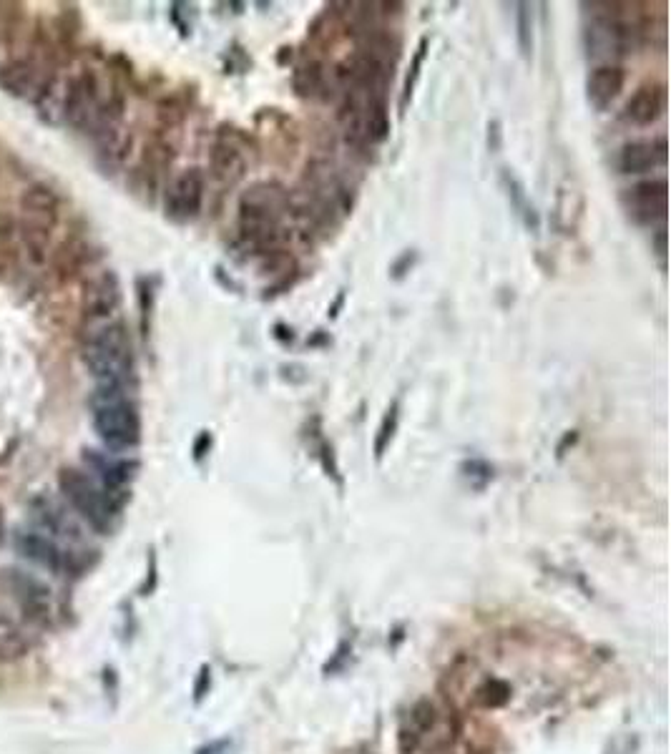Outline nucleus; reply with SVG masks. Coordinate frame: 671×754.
I'll list each match as a JSON object with an SVG mask.
<instances>
[{"mask_svg": "<svg viewBox=\"0 0 671 754\" xmlns=\"http://www.w3.org/2000/svg\"><path fill=\"white\" fill-rule=\"evenodd\" d=\"M508 697H511V689H508L506 682H498V679H491V682H486L475 692V699L483 707H501V704L508 702Z\"/></svg>", "mask_w": 671, "mask_h": 754, "instance_id": "bb28decb", "label": "nucleus"}, {"mask_svg": "<svg viewBox=\"0 0 671 754\" xmlns=\"http://www.w3.org/2000/svg\"><path fill=\"white\" fill-rule=\"evenodd\" d=\"M58 488L68 506L96 531H109L114 518L119 516L121 501L116 493L106 491L78 468H63L58 473Z\"/></svg>", "mask_w": 671, "mask_h": 754, "instance_id": "7ed1b4c3", "label": "nucleus"}, {"mask_svg": "<svg viewBox=\"0 0 671 754\" xmlns=\"http://www.w3.org/2000/svg\"><path fill=\"white\" fill-rule=\"evenodd\" d=\"M18 232V222L11 212L0 209V239H11Z\"/></svg>", "mask_w": 671, "mask_h": 754, "instance_id": "7c9ffc66", "label": "nucleus"}, {"mask_svg": "<svg viewBox=\"0 0 671 754\" xmlns=\"http://www.w3.org/2000/svg\"><path fill=\"white\" fill-rule=\"evenodd\" d=\"M292 83H295V91L300 93L302 99H317L322 88H325V71H322L320 63L310 61L297 68Z\"/></svg>", "mask_w": 671, "mask_h": 754, "instance_id": "5701e85b", "label": "nucleus"}, {"mask_svg": "<svg viewBox=\"0 0 671 754\" xmlns=\"http://www.w3.org/2000/svg\"><path fill=\"white\" fill-rule=\"evenodd\" d=\"M88 463L99 473L101 486L111 493H124V488L134 481L139 463L136 460H121V458H106V455L88 453Z\"/></svg>", "mask_w": 671, "mask_h": 754, "instance_id": "dca6fc26", "label": "nucleus"}, {"mask_svg": "<svg viewBox=\"0 0 671 754\" xmlns=\"http://www.w3.org/2000/svg\"><path fill=\"white\" fill-rule=\"evenodd\" d=\"M209 674H212V672H209V667H202V672H199V682H197V687H194V699H197V702H202L204 694H207L209 682H212V677H209Z\"/></svg>", "mask_w": 671, "mask_h": 754, "instance_id": "2f4dec72", "label": "nucleus"}, {"mask_svg": "<svg viewBox=\"0 0 671 754\" xmlns=\"http://www.w3.org/2000/svg\"><path fill=\"white\" fill-rule=\"evenodd\" d=\"M99 116V86L91 73L68 81L66 116L63 119L73 126H88Z\"/></svg>", "mask_w": 671, "mask_h": 754, "instance_id": "6e6552de", "label": "nucleus"}, {"mask_svg": "<svg viewBox=\"0 0 671 754\" xmlns=\"http://www.w3.org/2000/svg\"><path fill=\"white\" fill-rule=\"evenodd\" d=\"M626 204L636 222L654 224L664 219L666 212V179L639 181L626 194Z\"/></svg>", "mask_w": 671, "mask_h": 754, "instance_id": "1a4fd4ad", "label": "nucleus"}, {"mask_svg": "<svg viewBox=\"0 0 671 754\" xmlns=\"http://www.w3.org/2000/svg\"><path fill=\"white\" fill-rule=\"evenodd\" d=\"M666 164V139H641L629 141L619 151V171L621 174H649V171L661 169Z\"/></svg>", "mask_w": 671, "mask_h": 754, "instance_id": "9d476101", "label": "nucleus"}, {"mask_svg": "<svg viewBox=\"0 0 671 754\" xmlns=\"http://www.w3.org/2000/svg\"><path fill=\"white\" fill-rule=\"evenodd\" d=\"M66 93H68V83L61 81H48L43 86V91L38 93V114L48 121V124H58L66 116Z\"/></svg>", "mask_w": 671, "mask_h": 754, "instance_id": "4be33fe9", "label": "nucleus"}, {"mask_svg": "<svg viewBox=\"0 0 671 754\" xmlns=\"http://www.w3.org/2000/svg\"><path fill=\"white\" fill-rule=\"evenodd\" d=\"M121 305V285L111 272L93 277L83 292V310L88 320H109Z\"/></svg>", "mask_w": 671, "mask_h": 754, "instance_id": "ddd939ff", "label": "nucleus"}, {"mask_svg": "<svg viewBox=\"0 0 671 754\" xmlns=\"http://www.w3.org/2000/svg\"><path fill=\"white\" fill-rule=\"evenodd\" d=\"M28 636L13 619L0 614V662H16L28 654Z\"/></svg>", "mask_w": 671, "mask_h": 754, "instance_id": "412c9836", "label": "nucleus"}, {"mask_svg": "<svg viewBox=\"0 0 671 754\" xmlns=\"http://www.w3.org/2000/svg\"><path fill=\"white\" fill-rule=\"evenodd\" d=\"M83 362L101 385H126L134 372V352L126 327L121 322H104L88 332Z\"/></svg>", "mask_w": 671, "mask_h": 754, "instance_id": "f257e3e1", "label": "nucleus"}, {"mask_svg": "<svg viewBox=\"0 0 671 754\" xmlns=\"http://www.w3.org/2000/svg\"><path fill=\"white\" fill-rule=\"evenodd\" d=\"M93 428L106 448L116 453L141 443L139 408L124 395V385H101L93 398Z\"/></svg>", "mask_w": 671, "mask_h": 754, "instance_id": "f03ea898", "label": "nucleus"}, {"mask_svg": "<svg viewBox=\"0 0 671 754\" xmlns=\"http://www.w3.org/2000/svg\"><path fill=\"white\" fill-rule=\"evenodd\" d=\"M420 742H423V739H420L418 734L413 732V729H408V727H405V724H403V727H400V734H398V749H400V754H415V749L420 747Z\"/></svg>", "mask_w": 671, "mask_h": 754, "instance_id": "c756f323", "label": "nucleus"}, {"mask_svg": "<svg viewBox=\"0 0 671 754\" xmlns=\"http://www.w3.org/2000/svg\"><path fill=\"white\" fill-rule=\"evenodd\" d=\"M631 28L616 16H594L584 31L586 51L599 66L616 63L631 51Z\"/></svg>", "mask_w": 671, "mask_h": 754, "instance_id": "39448f33", "label": "nucleus"}, {"mask_svg": "<svg viewBox=\"0 0 671 754\" xmlns=\"http://www.w3.org/2000/svg\"><path fill=\"white\" fill-rule=\"evenodd\" d=\"M460 476L465 478V483H468L470 488L483 491V488L493 481V465L483 458H468L460 465Z\"/></svg>", "mask_w": 671, "mask_h": 754, "instance_id": "a878e982", "label": "nucleus"}, {"mask_svg": "<svg viewBox=\"0 0 671 754\" xmlns=\"http://www.w3.org/2000/svg\"><path fill=\"white\" fill-rule=\"evenodd\" d=\"M204 448H212V435L209 433H202V438L197 440V445H194V453H197V460L204 458Z\"/></svg>", "mask_w": 671, "mask_h": 754, "instance_id": "72a5a7b5", "label": "nucleus"}, {"mask_svg": "<svg viewBox=\"0 0 671 754\" xmlns=\"http://www.w3.org/2000/svg\"><path fill=\"white\" fill-rule=\"evenodd\" d=\"M21 207L23 217L38 219V222L53 227L58 219V209H61V199H58V194L48 184H31L23 192Z\"/></svg>", "mask_w": 671, "mask_h": 754, "instance_id": "f3484780", "label": "nucleus"}, {"mask_svg": "<svg viewBox=\"0 0 671 754\" xmlns=\"http://www.w3.org/2000/svg\"><path fill=\"white\" fill-rule=\"evenodd\" d=\"M16 546L28 561L38 563L43 569L51 571H68L73 566L71 553L61 551L53 538L43 536L41 531H18L16 533Z\"/></svg>", "mask_w": 671, "mask_h": 754, "instance_id": "9b49d317", "label": "nucleus"}, {"mask_svg": "<svg viewBox=\"0 0 671 754\" xmlns=\"http://www.w3.org/2000/svg\"><path fill=\"white\" fill-rule=\"evenodd\" d=\"M518 8V46H521L523 56H531L533 53V23H531V6L521 3Z\"/></svg>", "mask_w": 671, "mask_h": 754, "instance_id": "cd10ccee", "label": "nucleus"}, {"mask_svg": "<svg viewBox=\"0 0 671 754\" xmlns=\"http://www.w3.org/2000/svg\"><path fill=\"white\" fill-rule=\"evenodd\" d=\"M656 252L659 257H664V232H659V239H656Z\"/></svg>", "mask_w": 671, "mask_h": 754, "instance_id": "c9c22d12", "label": "nucleus"}, {"mask_svg": "<svg viewBox=\"0 0 671 754\" xmlns=\"http://www.w3.org/2000/svg\"><path fill=\"white\" fill-rule=\"evenodd\" d=\"M398 425H400V400H395V403L388 408V413L382 415V423H380V428H377V438H375L377 460H380L382 455H385V450L390 448L395 433H398Z\"/></svg>", "mask_w": 671, "mask_h": 754, "instance_id": "b1692460", "label": "nucleus"}, {"mask_svg": "<svg viewBox=\"0 0 671 754\" xmlns=\"http://www.w3.org/2000/svg\"><path fill=\"white\" fill-rule=\"evenodd\" d=\"M214 174L219 176L222 181H237L244 176V169H247V161H244L242 151L237 149V146H232L229 141H219L217 146H214Z\"/></svg>", "mask_w": 671, "mask_h": 754, "instance_id": "aec40b11", "label": "nucleus"}, {"mask_svg": "<svg viewBox=\"0 0 671 754\" xmlns=\"http://www.w3.org/2000/svg\"><path fill=\"white\" fill-rule=\"evenodd\" d=\"M33 518L38 523V531L48 538H61V541H81L83 533L73 513H68L66 506H61L53 498H36L33 501Z\"/></svg>", "mask_w": 671, "mask_h": 754, "instance_id": "0eeeda50", "label": "nucleus"}, {"mask_svg": "<svg viewBox=\"0 0 671 754\" xmlns=\"http://www.w3.org/2000/svg\"><path fill=\"white\" fill-rule=\"evenodd\" d=\"M666 109V88L661 83H646V86L636 88V93L626 101L621 119L626 124L644 129V126L656 124L664 116Z\"/></svg>", "mask_w": 671, "mask_h": 754, "instance_id": "f8f14e48", "label": "nucleus"}, {"mask_svg": "<svg viewBox=\"0 0 671 754\" xmlns=\"http://www.w3.org/2000/svg\"><path fill=\"white\" fill-rule=\"evenodd\" d=\"M425 53H428V41H420L418 51H415V56H413V71H410L408 81H405L403 101H400V109H403V111H405V106H408L410 96H413V88H415V83H418V78H420V68H423Z\"/></svg>", "mask_w": 671, "mask_h": 754, "instance_id": "c85d7f7f", "label": "nucleus"}, {"mask_svg": "<svg viewBox=\"0 0 671 754\" xmlns=\"http://www.w3.org/2000/svg\"><path fill=\"white\" fill-rule=\"evenodd\" d=\"M204 192H207V181L199 169H186L174 179L166 194V212L176 222H189V219L199 217L204 204Z\"/></svg>", "mask_w": 671, "mask_h": 754, "instance_id": "423d86ee", "label": "nucleus"}, {"mask_svg": "<svg viewBox=\"0 0 671 754\" xmlns=\"http://www.w3.org/2000/svg\"><path fill=\"white\" fill-rule=\"evenodd\" d=\"M51 229L48 224L38 222V219L23 217L18 222V234L23 239V247H26L28 257L36 264H43L48 257V247H51Z\"/></svg>", "mask_w": 671, "mask_h": 754, "instance_id": "a211bd4d", "label": "nucleus"}, {"mask_svg": "<svg viewBox=\"0 0 671 754\" xmlns=\"http://www.w3.org/2000/svg\"><path fill=\"white\" fill-rule=\"evenodd\" d=\"M284 197L274 192V186L259 184L252 192H247L239 202V229L244 239L254 247L269 249L282 237L279 217H282Z\"/></svg>", "mask_w": 671, "mask_h": 754, "instance_id": "20e7f679", "label": "nucleus"}, {"mask_svg": "<svg viewBox=\"0 0 671 754\" xmlns=\"http://www.w3.org/2000/svg\"><path fill=\"white\" fill-rule=\"evenodd\" d=\"M435 724H438V709H435V704H430L428 699H420V702L410 709V719L405 727L413 729V732L423 739L425 734L433 732Z\"/></svg>", "mask_w": 671, "mask_h": 754, "instance_id": "393cba45", "label": "nucleus"}, {"mask_svg": "<svg viewBox=\"0 0 671 754\" xmlns=\"http://www.w3.org/2000/svg\"><path fill=\"white\" fill-rule=\"evenodd\" d=\"M11 594L26 616L36 624H48L51 619V594L43 584L26 574H11Z\"/></svg>", "mask_w": 671, "mask_h": 754, "instance_id": "2eb2a0df", "label": "nucleus"}, {"mask_svg": "<svg viewBox=\"0 0 671 754\" xmlns=\"http://www.w3.org/2000/svg\"><path fill=\"white\" fill-rule=\"evenodd\" d=\"M626 83V73L619 63H606V66H596L589 73V81H586V96H589V104L594 109L606 111L616 99L621 96Z\"/></svg>", "mask_w": 671, "mask_h": 754, "instance_id": "4468645a", "label": "nucleus"}, {"mask_svg": "<svg viewBox=\"0 0 671 754\" xmlns=\"http://www.w3.org/2000/svg\"><path fill=\"white\" fill-rule=\"evenodd\" d=\"M6 541V516H3V506H0V546Z\"/></svg>", "mask_w": 671, "mask_h": 754, "instance_id": "f704fd0d", "label": "nucleus"}, {"mask_svg": "<svg viewBox=\"0 0 671 754\" xmlns=\"http://www.w3.org/2000/svg\"><path fill=\"white\" fill-rule=\"evenodd\" d=\"M229 747H232V742H229V739H217V742L197 749V754H229Z\"/></svg>", "mask_w": 671, "mask_h": 754, "instance_id": "473e14b6", "label": "nucleus"}, {"mask_svg": "<svg viewBox=\"0 0 671 754\" xmlns=\"http://www.w3.org/2000/svg\"><path fill=\"white\" fill-rule=\"evenodd\" d=\"M0 86L6 88L11 96H26L36 86V66L26 58L11 61L0 71Z\"/></svg>", "mask_w": 671, "mask_h": 754, "instance_id": "6ab92c4d", "label": "nucleus"}]
</instances>
